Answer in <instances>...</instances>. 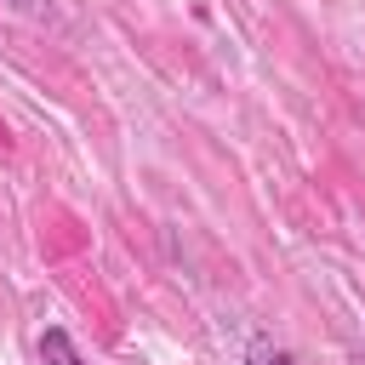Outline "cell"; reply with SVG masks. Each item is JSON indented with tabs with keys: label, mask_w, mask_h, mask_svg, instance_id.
I'll return each instance as SVG.
<instances>
[{
	"label": "cell",
	"mask_w": 365,
	"mask_h": 365,
	"mask_svg": "<svg viewBox=\"0 0 365 365\" xmlns=\"http://www.w3.org/2000/svg\"><path fill=\"white\" fill-rule=\"evenodd\" d=\"M40 365H86V359H80V348L63 325H46L40 331Z\"/></svg>",
	"instance_id": "cell-1"
},
{
	"label": "cell",
	"mask_w": 365,
	"mask_h": 365,
	"mask_svg": "<svg viewBox=\"0 0 365 365\" xmlns=\"http://www.w3.org/2000/svg\"><path fill=\"white\" fill-rule=\"evenodd\" d=\"M354 365H365V354H359V359H354Z\"/></svg>",
	"instance_id": "cell-3"
},
{
	"label": "cell",
	"mask_w": 365,
	"mask_h": 365,
	"mask_svg": "<svg viewBox=\"0 0 365 365\" xmlns=\"http://www.w3.org/2000/svg\"><path fill=\"white\" fill-rule=\"evenodd\" d=\"M245 365H297V354H291V348H279V342H268V336H251Z\"/></svg>",
	"instance_id": "cell-2"
}]
</instances>
